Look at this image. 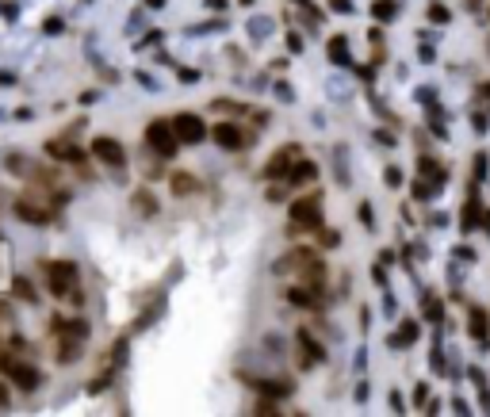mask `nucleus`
I'll return each mask as SVG.
<instances>
[{
	"label": "nucleus",
	"instance_id": "obj_1",
	"mask_svg": "<svg viewBox=\"0 0 490 417\" xmlns=\"http://www.w3.org/2000/svg\"><path fill=\"white\" fill-rule=\"evenodd\" d=\"M46 287H50L54 299H73V302H81L77 264H73V261H50V264H46Z\"/></svg>",
	"mask_w": 490,
	"mask_h": 417
},
{
	"label": "nucleus",
	"instance_id": "obj_2",
	"mask_svg": "<svg viewBox=\"0 0 490 417\" xmlns=\"http://www.w3.org/2000/svg\"><path fill=\"white\" fill-rule=\"evenodd\" d=\"M291 226H299V230H314V226H322V199L318 195H299L295 203H291Z\"/></svg>",
	"mask_w": 490,
	"mask_h": 417
},
{
	"label": "nucleus",
	"instance_id": "obj_3",
	"mask_svg": "<svg viewBox=\"0 0 490 417\" xmlns=\"http://www.w3.org/2000/svg\"><path fill=\"white\" fill-rule=\"evenodd\" d=\"M146 142H149V149H154V154H161V157H169L176 146H181V138H176L173 122H165V119L149 122V127H146Z\"/></svg>",
	"mask_w": 490,
	"mask_h": 417
},
{
	"label": "nucleus",
	"instance_id": "obj_4",
	"mask_svg": "<svg viewBox=\"0 0 490 417\" xmlns=\"http://www.w3.org/2000/svg\"><path fill=\"white\" fill-rule=\"evenodd\" d=\"M280 268H291V272H299V276H307L310 283H318L322 280V264H318V257L310 249H295L291 257L280 261Z\"/></svg>",
	"mask_w": 490,
	"mask_h": 417
},
{
	"label": "nucleus",
	"instance_id": "obj_5",
	"mask_svg": "<svg viewBox=\"0 0 490 417\" xmlns=\"http://www.w3.org/2000/svg\"><path fill=\"white\" fill-rule=\"evenodd\" d=\"M92 157H96L100 165H111V168H122V165H127V154H122V146H119L115 138H108V135L92 142Z\"/></svg>",
	"mask_w": 490,
	"mask_h": 417
},
{
	"label": "nucleus",
	"instance_id": "obj_6",
	"mask_svg": "<svg viewBox=\"0 0 490 417\" xmlns=\"http://www.w3.org/2000/svg\"><path fill=\"white\" fill-rule=\"evenodd\" d=\"M173 130H176V138H181L184 146H195V142L207 138V127H203L200 115H176L173 119Z\"/></svg>",
	"mask_w": 490,
	"mask_h": 417
},
{
	"label": "nucleus",
	"instance_id": "obj_7",
	"mask_svg": "<svg viewBox=\"0 0 490 417\" xmlns=\"http://www.w3.org/2000/svg\"><path fill=\"white\" fill-rule=\"evenodd\" d=\"M295 161H299V149H295V146H284L280 154L268 157V165H265V173H261V176H265V180H276V176H284V168L291 173V165H295Z\"/></svg>",
	"mask_w": 490,
	"mask_h": 417
},
{
	"label": "nucleus",
	"instance_id": "obj_8",
	"mask_svg": "<svg viewBox=\"0 0 490 417\" xmlns=\"http://www.w3.org/2000/svg\"><path fill=\"white\" fill-rule=\"evenodd\" d=\"M16 219L31 222V226H46V219H50V211L46 207H35V199H16Z\"/></svg>",
	"mask_w": 490,
	"mask_h": 417
},
{
	"label": "nucleus",
	"instance_id": "obj_9",
	"mask_svg": "<svg viewBox=\"0 0 490 417\" xmlns=\"http://www.w3.org/2000/svg\"><path fill=\"white\" fill-rule=\"evenodd\" d=\"M0 367H4V372L12 375L20 387H27V391H35V387H39V372H31L27 364H8V360L0 356Z\"/></svg>",
	"mask_w": 490,
	"mask_h": 417
},
{
	"label": "nucleus",
	"instance_id": "obj_10",
	"mask_svg": "<svg viewBox=\"0 0 490 417\" xmlns=\"http://www.w3.org/2000/svg\"><path fill=\"white\" fill-rule=\"evenodd\" d=\"M211 135H215V142H219L222 149H241L245 146V135H241L238 127H230V122H219Z\"/></svg>",
	"mask_w": 490,
	"mask_h": 417
},
{
	"label": "nucleus",
	"instance_id": "obj_11",
	"mask_svg": "<svg viewBox=\"0 0 490 417\" xmlns=\"http://www.w3.org/2000/svg\"><path fill=\"white\" fill-rule=\"evenodd\" d=\"M169 188H173V195H192V192H200V180H195L192 173H173Z\"/></svg>",
	"mask_w": 490,
	"mask_h": 417
},
{
	"label": "nucleus",
	"instance_id": "obj_12",
	"mask_svg": "<svg viewBox=\"0 0 490 417\" xmlns=\"http://www.w3.org/2000/svg\"><path fill=\"white\" fill-rule=\"evenodd\" d=\"M314 176L318 173H314V165H310V161H295V173H287L291 184H310Z\"/></svg>",
	"mask_w": 490,
	"mask_h": 417
},
{
	"label": "nucleus",
	"instance_id": "obj_13",
	"mask_svg": "<svg viewBox=\"0 0 490 417\" xmlns=\"http://www.w3.org/2000/svg\"><path fill=\"white\" fill-rule=\"evenodd\" d=\"M46 149H50V157H58V161H81V154L73 146H65V142H46Z\"/></svg>",
	"mask_w": 490,
	"mask_h": 417
},
{
	"label": "nucleus",
	"instance_id": "obj_14",
	"mask_svg": "<svg viewBox=\"0 0 490 417\" xmlns=\"http://www.w3.org/2000/svg\"><path fill=\"white\" fill-rule=\"evenodd\" d=\"M287 299L295 302V307H314V291H310V287H291Z\"/></svg>",
	"mask_w": 490,
	"mask_h": 417
},
{
	"label": "nucleus",
	"instance_id": "obj_15",
	"mask_svg": "<svg viewBox=\"0 0 490 417\" xmlns=\"http://www.w3.org/2000/svg\"><path fill=\"white\" fill-rule=\"evenodd\" d=\"M12 291H16V295H20L23 302H35V299H39V295L31 291V283H27L23 276H16V280H12Z\"/></svg>",
	"mask_w": 490,
	"mask_h": 417
},
{
	"label": "nucleus",
	"instance_id": "obj_16",
	"mask_svg": "<svg viewBox=\"0 0 490 417\" xmlns=\"http://www.w3.org/2000/svg\"><path fill=\"white\" fill-rule=\"evenodd\" d=\"M135 207L142 215H154L157 211V203H154V195H149V192H135Z\"/></svg>",
	"mask_w": 490,
	"mask_h": 417
},
{
	"label": "nucleus",
	"instance_id": "obj_17",
	"mask_svg": "<svg viewBox=\"0 0 490 417\" xmlns=\"http://www.w3.org/2000/svg\"><path fill=\"white\" fill-rule=\"evenodd\" d=\"M299 345L307 348V356H310V360H318V356H322V348H318L314 341H310V333H307V329H303V333H299Z\"/></svg>",
	"mask_w": 490,
	"mask_h": 417
},
{
	"label": "nucleus",
	"instance_id": "obj_18",
	"mask_svg": "<svg viewBox=\"0 0 490 417\" xmlns=\"http://www.w3.org/2000/svg\"><path fill=\"white\" fill-rule=\"evenodd\" d=\"M471 333H483V314H479V310L471 314Z\"/></svg>",
	"mask_w": 490,
	"mask_h": 417
},
{
	"label": "nucleus",
	"instance_id": "obj_19",
	"mask_svg": "<svg viewBox=\"0 0 490 417\" xmlns=\"http://www.w3.org/2000/svg\"><path fill=\"white\" fill-rule=\"evenodd\" d=\"M215 108H219V111H241V103H226V100H215Z\"/></svg>",
	"mask_w": 490,
	"mask_h": 417
},
{
	"label": "nucleus",
	"instance_id": "obj_20",
	"mask_svg": "<svg viewBox=\"0 0 490 417\" xmlns=\"http://www.w3.org/2000/svg\"><path fill=\"white\" fill-rule=\"evenodd\" d=\"M448 20V8H433V23H445Z\"/></svg>",
	"mask_w": 490,
	"mask_h": 417
},
{
	"label": "nucleus",
	"instance_id": "obj_21",
	"mask_svg": "<svg viewBox=\"0 0 490 417\" xmlns=\"http://www.w3.org/2000/svg\"><path fill=\"white\" fill-rule=\"evenodd\" d=\"M391 12H394V8H391V4H383V0L375 4V16H380V20H383V16H391Z\"/></svg>",
	"mask_w": 490,
	"mask_h": 417
},
{
	"label": "nucleus",
	"instance_id": "obj_22",
	"mask_svg": "<svg viewBox=\"0 0 490 417\" xmlns=\"http://www.w3.org/2000/svg\"><path fill=\"white\" fill-rule=\"evenodd\" d=\"M8 402H12V398H8V391H4V383H0V410H4Z\"/></svg>",
	"mask_w": 490,
	"mask_h": 417
},
{
	"label": "nucleus",
	"instance_id": "obj_23",
	"mask_svg": "<svg viewBox=\"0 0 490 417\" xmlns=\"http://www.w3.org/2000/svg\"><path fill=\"white\" fill-rule=\"evenodd\" d=\"M0 314H8V302H0Z\"/></svg>",
	"mask_w": 490,
	"mask_h": 417
},
{
	"label": "nucleus",
	"instance_id": "obj_24",
	"mask_svg": "<svg viewBox=\"0 0 490 417\" xmlns=\"http://www.w3.org/2000/svg\"><path fill=\"white\" fill-rule=\"evenodd\" d=\"M245 4H253V0H245Z\"/></svg>",
	"mask_w": 490,
	"mask_h": 417
}]
</instances>
